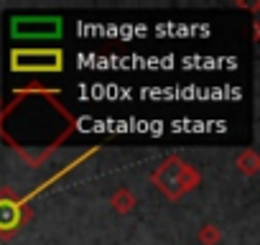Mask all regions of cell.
I'll return each mask as SVG.
<instances>
[{"instance_id":"cell-1","label":"cell","mask_w":260,"mask_h":245,"mask_svg":"<svg viewBox=\"0 0 260 245\" xmlns=\"http://www.w3.org/2000/svg\"><path fill=\"white\" fill-rule=\"evenodd\" d=\"M13 69H18V72H59L61 69V51H56V49L13 51Z\"/></svg>"},{"instance_id":"cell-2","label":"cell","mask_w":260,"mask_h":245,"mask_svg":"<svg viewBox=\"0 0 260 245\" xmlns=\"http://www.w3.org/2000/svg\"><path fill=\"white\" fill-rule=\"evenodd\" d=\"M156 181H158L161 189H166V192L174 197V184H179V192H181L184 187H191L194 174L186 169V164H181V161H169V164H164V169L156 174Z\"/></svg>"},{"instance_id":"cell-3","label":"cell","mask_w":260,"mask_h":245,"mask_svg":"<svg viewBox=\"0 0 260 245\" xmlns=\"http://www.w3.org/2000/svg\"><path fill=\"white\" fill-rule=\"evenodd\" d=\"M18 225V209L11 202H0V227H13Z\"/></svg>"}]
</instances>
